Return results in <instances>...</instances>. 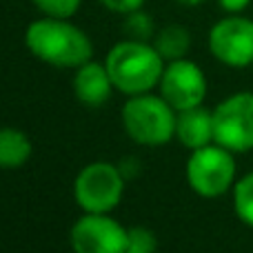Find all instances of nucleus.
I'll use <instances>...</instances> for the list:
<instances>
[{
	"mask_svg": "<svg viewBox=\"0 0 253 253\" xmlns=\"http://www.w3.org/2000/svg\"><path fill=\"white\" fill-rule=\"evenodd\" d=\"M25 47L34 58L58 69H78L93 60V42L71 18L42 16L25 29Z\"/></svg>",
	"mask_w": 253,
	"mask_h": 253,
	"instance_id": "obj_1",
	"label": "nucleus"
},
{
	"mask_svg": "<svg viewBox=\"0 0 253 253\" xmlns=\"http://www.w3.org/2000/svg\"><path fill=\"white\" fill-rule=\"evenodd\" d=\"M167 62L156 51L153 42L125 38L109 49L105 67L111 76L116 91L123 96H138L158 89Z\"/></svg>",
	"mask_w": 253,
	"mask_h": 253,
	"instance_id": "obj_2",
	"label": "nucleus"
},
{
	"mask_svg": "<svg viewBox=\"0 0 253 253\" xmlns=\"http://www.w3.org/2000/svg\"><path fill=\"white\" fill-rule=\"evenodd\" d=\"M178 111L160 93L129 96L123 105V129L140 147H162L175 138Z\"/></svg>",
	"mask_w": 253,
	"mask_h": 253,
	"instance_id": "obj_3",
	"label": "nucleus"
},
{
	"mask_svg": "<svg viewBox=\"0 0 253 253\" xmlns=\"http://www.w3.org/2000/svg\"><path fill=\"white\" fill-rule=\"evenodd\" d=\"M184 178L191 191L200 198L224 196L231 191L238 180L236 153L218 142L193 149L184 165Z\"/></svg>",
	"mask_w": 253,
	"mask_h": 253,
	"instance_id": "obj_4",
	"label": "nucleus"
},
{
	"mask_svg": "<svg viewBox=\"0 0 253 253\" xmlns=\"http://www.w3.org/2000/svg\"><path fill=\"white\" fill-rule=\"evenodd\" d=\"M125 184L118 162H89L74 180V200L83 213H111L123 202Z\"/></svg>",
	"mask_w": 253,
	"mask_h": 253,
	"instance_id": "obj_5",
	"label": "nucleus"
},
{
	"mask_svg": "<svg viewBox=\"0 0 253 253\" xmlns=\"http://www.w3.org/2000/svg\"><path fill=\"white\" fill-rule=\"evenodd\" d=\"M213 142L233 153L253 149V91H236L215 105Z\"/></svg>",
	"mask_w": 253,
	"mask_h": 253,
	"instance_id": "obj_6",
	"label": "nucleus"
},
{
	"mask_svg": "<svg viewBox=\"0 0 253 253\" xmlns=\"http://www.w3.org/2000/svg\"><path fill=\"white\" fill-rule=\"evenodd\" d=\"M207 42L211 56L224 67L245 69L253 65V20L245 13H227L213 22Z\"/></svg>",
	"mask_w": 253,
	"mask_h": 253,
	"instance_id": "obj_7",
	"label": "nucleus"
},
{
	"mask_svg": "<svg viewBox=\"0 0 253 253\" xmlns=\"http://www.w3.org/2000/svg\"><path fill=\"white\" fill-rule=\"evenodd\" d=\"M74 253H125L129 229L109 213H83L69 231Z\"/></svg>",
	"mask_w": 253,
	"mask_h": 253,
	"instance_id": "obj_8",
	"label": "nucleus"
},
{
	"mask_svg": "<svg viewBox=\"0 0 253 253\" xmlns=\"http://www.w3.org/2000/svg\"><path fill=\"white\" fill-rule=\"evenodd\" d=\"M207 91H209V83L198 62L180 58V60H171L165 65L158 93L175 111L200 107L207 98Z\"/></svg>",
	"mask_w": 253,
	"mask_h": 253,
	"instance_id": "obj_9",
	"label": "nucleus"
},
{
	"mask_svg": "<svg viewBox=\"0 0 253 253\" xmlns=\"http://www.w3.org/2000/svg\"><path fill=\"white\" fill-rule=\"evenodd\" d=\"M116 87L105 62L89 60L74 69V96L84 107H102L114 96Z\"/></svg>",
	"mask_w": 253,
	"mask_h": 253,
	"instance_id": "obj_10",
	"label": "nucleus"
},
{
	"mask_svg": "<svg viewBox=\"0 0 253 253\" xmlns=\"http://www.w3.org/2000/svg\"><path fill=\"white\" fill-rule=\"evenodd\" d=\"M175 140L189 151L213 142V109L205 105L178 111L175 118Z\"/></svg>",
	"mask_w": 253,
	"mask_h": 253,
	"instance_id": "obj_11",
	"label": "nucleus"
},
{
	"mask_svg": "<svg viewBox=\"0 0 253 253\" xmlns=\"http://www.w3.org/2000/svg\"><path fill=\"white\" fill-rule=\"evenodd\" d=\"M34 144L22 129L0 126V169H20L31 160Z\"/></svg>",
	"mask_w": 253,
	"mask_h": 253,
	"instance_id": "obj_12",
	"label": "nucleus"
},
{
	"mask_svg": "<svg viewBox=\"0 0 253 253\" xmlns=\"http://www.w3.org/2000/svg\"><path fill=\"white\" fill-rule=\"evenodd\" d=\"M151 42L165 62L180 60V58H187L189 49H191V31L178 22L165 25L162 29L156 31Z\"/></svg>",
	"mask_w": 253,
	"mask_h": 253,
	"instance_id": "obj_13",
	"label": "nucleus"
},
{
	"mask_svg": "<svg viewBox=\"0 0 253 253\" xmlns=\"http://www.w3.org/2000/svg\"><path fill=\"white\" fill-rule=\"evenodd\" d=\"M231 198L238 220L245 222L247 227H253V171L236 180L231 189Z\"/></svg>",
	"mask_w": 253,
	"mask_h": 253,
	"instance_id": "obj_14",
	"label": "nucleus"
},
{
	"mask_svg": "<svg viewBox=\"0 0 253 253\" xmlns=\"http://www.w3.org/2000/svg\"><path fill=\"white\" fill-rule=\"evenodd\" d=\"M125 34L131 40H142V42H151L156 36V25L153 18L149 16L144 9L131 11L125 16Z\"/></svg>",
	"mask_w": 253,
	"mask_h": 253,
	"instance_id": "obj_15",
	"label": "nucleus"
},
{
	"mask_svg": "<svg viewBox=\"0 0 253 253\" xmlns=\"http://www.w3.org/2000/svg\"><path fill=\"white\" fill-rule=\"evenodd\" d=\"M31 2L42 16L74 18L78 13L80 4H83V0H31Z\"/></svg>",
	"mask_w": 253,
	"mask_h": 253,
	"instance_id": "obj_16",
	"label": "nucleus"
},
{
	"mask_svg": "<svg viewBox=\"0 0 253 253\" xmlns=\"http://www.w3.org/2000/svg\"><path fill=\"white\" fill-rule=\"evenodd\" d=\"M158 238L147 227H131L129 229V245L125 253H156Z\"/></svg>",
	"mask_w": 253,
	"mask_h": 253,
	"instance_id": "obj_17",
	"label": "nucleus"
},
{
	"mask_svg": "<svg viewBox=\"0 0 253 253\" xmlns=\"http://www.w3.org/2000/svg\"><path fill=\"white\" fill-rule=\"evenodd\" d=\"M107 11L111 13H118V16H126L131 11H138V9L144 7L147 0H98Z\"/></svg>",
	"mask_w": 253,
	"mask_h": 253,
	"instance_id": "obj_18",
	"label": "nucleus"
},
{
	"mask_svg": "<svg viewBox=\"0 0 253 253\" xmlns=\"http://www.w3.org/2000/svg\"><path fill=\"white\" fill-rule=\"evenodd\" d=\"M118 167H120V173L125 175V180H133L135 175H140V160L135 156H126L123 158V160L118 162Z\"/></svg>",
	"mask_w": 253,
	"mask_h": 253,
	"instance_id": "obj_19",
	"label": "nucleus"
},
{
	"mask_svg": "<svg viewBox=\"0 0 253 253\" xmlns=\"http://www.w3.org/2000/svg\"><path fill=\"white\" fill-rule=\"evenodd\" d=\"M218 4L224 13H245V9L251 4V0H218Z\"/></svg>",
	"mask_w": 253,
	"mask_h": 253,
	"instance_id": "obj_20",
	"label": "nucleus"
},
{
	"mask_svg": "<svg viewBox=\"0 0 253 253\" xmlns=\"http://www.w3.org/2000/svg\"><path fill=\"white\" fill-rule=\"evenodd\" d=\"M178 4H182V7H200V4H205L207 0H175Z\"/></svg>",
	"mask_w": 253,
	"mask_h": 253,
	"instance_id": "obj_21",
	"label": "nucleus"
}]
</instances>
